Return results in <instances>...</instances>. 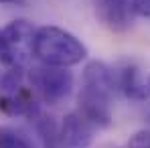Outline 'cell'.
I'll return each instance as SVG.
<instances>
[{
  "label": "cell",
  "instance_id": "52a82bcc",
  "mask_svg": "<svg viewBox=\"0 0 150 148\" xmlns=\"http://www.w3.org/2000/svg\"><path fill=\"white\" fill-rule=\"evenodd\" d=\"M98 10L103 23L114 30H124L132 25L134 6L130 0H98Z\"/></svg>",
  "mask_w": 150,
  "mask_h": 148
},
{
  "label": "cell",
  "instance_id": "277c9868",
  "mask_svg": "<svg viewBox=\"0 0 150 148\" xmlns=\"http://www.w3.org/2000/svg\"><path fill=\"white\" fill-rule=\"evenodd\" d=\"M4 35H6V53L2 57L6 67H25L30 59V55L35 53V26L28 21H12L8 26H4Z\"/></svg>",
  "mask_w": 150,
  "mask_h": 148
},
{
  "label": "cell",
  "instance_id": "2e32d148",
  "mask_svg": "<svg viewBox=\"0 0 150 148\" xmlns=\"http://www.w3.org/2000/svg\"><path fill=\"white\" fill-rule=\"evenodd\" d=\"M146 91H148V98H150V75L146 77Z\"/></svg>",
  "mask_w": 150,
  "mask_h": 148
},
{
  "label": "cell",
  "instance_id": "4fadbf2b",
  "mask_svg": "<svg viewBox=\"0 0 150 148\" xmlns=\"http://www.w3.org/2000/svg\"><path fill=\"white\" fill-rule=\"evenodd\" d=\"M134 10L142 16H150V0H130Z\"/></svg>",
  "mask_w": 150,
  "mask_h": 148
},
{
  "label": "cell",
  "instance_id": "7a4b0ae2",
  "mask_svg": "<svg viewBox=\"0 0 150 148\" xmlns=\"http://www.w3.org/2000/svg\"><path fill=\"white\" fill-rule=\"evenodd\" d=\"M33 51L43 65L53 67H73L87 57V47L73 33L53 25L37 28Z\"/></svg>",
  "mask_w": 150,
  "mask_h": 148
},
{
  "label": "cell",
  "instance_id": "9c48e42d",
  "mask_svg": "<svg viewBox=\"0 0 150 148\" xmlns=\"http://www.w3.org/2000/svg\"><path fill=\"white\" fill-rule=\"evenodd\" d=\"M37 122V132L43 140V146L45 148H63V140H61V126H57L53 118L47 116H37L35 118Z\"/></svg>",
  "mask_w": 150,
  "mask_h": 148
},
{
  "label": "cell",
  "instance_id": "9a60e30c",
  "mask_svg": "<svg viewBox=\"0 0 150 148\" xmlns=\"http://www.w3.org/2000/svg\"><path fill=\"white\" fill-rule=\"evenodd\" d=\"M0 4H25V0H0Z\"/></svg>",
  "mask_w": 150,
  "mask_h": 148
},
{
  "label": "cell",
  "instance_id": "3957f363",
  "mask_svg": "<svg viewBox=\"0 0 150 148\" xmlns=\"http://www.w3.org/2000/svg\"><path fill=\"white\" fill-rule=\"evenodd\" d=\"M30 81L47 103H59L67 99L73 89V75L67 71V67H35L30 73Z\"/></svg>",
  "mask_w": 150,
  "mask_h": 148
},
{
  "label": "cell",
  "instance_id": "ba28073f",
  "mask_svg": "<svg viewBox=\"0 0 150 148\" xmlns=\"http://www.w3.org/2000/svg\"><path fill=\"white\" fill-rule=\"evenodd\" d=\"M0 110L8 116H26L30 120H35L41 110H39V103L35 101L33 93L26 89V87H21L16 93L12 96H4L0 98Z\"/></svg>",
  "mask_w": 150,
  "mask_h": 148
},
{
  "label": "cell",
  "instance_id": "6da1fadb",
  "mask_svg": "<svg viewBox=\"0 0 150 148\" xmlns=\"http://www.w3.org/2000/svg\"><path fill=\"white\" fill-rule=\"evenodd\" d=\"M116 89L114 71L103 61H91L85 65L79 91V114H83L93 126H110L112 122V96Z\"/></svg>",
  "mask_w": 150,
  "mask_h": 148
},
{
  "label": "cell",
  "instance_id": "7c38bea8",
  "mask_svg": "<svg viewBox=\"0 0 150 148\" xmlns=\"http://www.w3.org/2000/svg\"><path fill=\"white\" fill-rule=\"evenodd\" d=\"M128 148H150V132H146V130L136 132V134L130 138Z\"/></svg>",
  "mask_w": 150,
  "mask_h": 148
},
{
  "label": "cell",
  "instance_id": "5bb4252c",
  "mask_svg": "<svg viewBox=\"0 0 150 148\" xmlns=\"http://www.w3.org/2000/svg\"><path fill=\"white\" fill-rule=\"evenodd\" d=\"M4 53H6V35H4V28L0 30V59L4 57Z\"/></svg>",
  "mask_w": 150,
  "mask_h": 148
},
{
  "label": "cell",
  "instance_id": "8992f818",
  "mask_svg": "<svg viewBox=\"0 0 150 148\" xmlns=\"http://www.w3.org/2000/svg\"><path fill=\"white\" fill-rule=\"evenodd\" d=\"M114 79H116V89H120L126 98H130V99H146L148 98L146 79H142L140 69L134 63H122L114 71Z\"/></svg>",
  "mask_w": 150,
  "mask_h": 148
},
{
  "label": "cell",
  "instance_id": "8fae6325",
  "mask_svg": "<svg viewBox=\"0 0 150 148\" xmlns=\"http://www.w3.org/2000/svg\"><path fill=\"white\" fill-rule=\"evenodd\" d=\"M0 148H35L33 142L12 128H0Z\"/></svg>",
  "mask_w": 150,
  "mask_h": 148
},
{
  "label": "cell",
  "instance_id": "5b68a950",
  "mask_svg": "<svg viewBox=\"0 0 150 148\" xmlns=\"http://www.w3.org/2000/svg\"><path fill=\"white\" fill-rule=\"evenodd\" d=\"M93 124L83 114H67L61 122V140L63 148H87L93 140Z\"/></svg>",
  "mask_w": 150,
  "mask_h": 148
},
{
  "label": "cell",
  "instance_id": "30bf717a",
  "mask_svg": "<svg viewBox=\"0 0 150 148\" xmlns=\"http://www.w3.org/2000/svg\"><path fill=\"white\" fill-rule=\"evenodd\" d=\"M23 87V69L21 67H6L0 71V98L12 96Z\"/></svg>",
  "mask_w": 150,
  "mask_h": 148
}]
</instances>
